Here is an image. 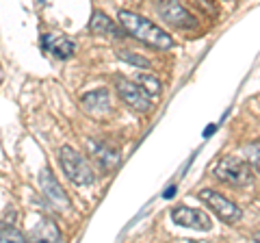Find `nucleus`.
Here are the masks:
<instances>
[{"label": "nucleus", "mask_w": 260, "mask_h": 243, "mask_svg": "<svg viewBox=\"0 0 260 243\" xmlns=\"http://www.w3.org/2000/svg\"><path fill=\"white\" fill-rule=\"evenodd\" d=\"M215 128H217V124H210V126L206 128V133H204V137H208L210 133H213V131H215Z\"/></svg>", "instance_id": "18"}, {"label": "nucleus", "mask_w": 260, "mask_h": 243, "mask_svg": "<svg viewBox=\"0 0 260 243\" xmlns=\"http://www.w3.org/2000/svg\"><path fill=\"white\" fill-rule=\"evenodd\" d=\"M42 48L48 54L56 56V59H70V56H74V52H76V44L72 42L70 37L56 35V33H44Z\"/></svg>", "instance_id": "10"}, {"label": "nucleus", "mask_w": 260, "mask_h": 243, "mask_svg": "<svg viewBox=\"0 0 260 243\" xmlns=\"http://www.w3.org/2000/svg\"><path fill=\"white\" fill-rule=\"evenodd\" d=\"M39 185H42V191H44V196L46 200L50 202V204L54 208H59V210H68L72 206V200L68 198V193L63 191V187L59 185V180L52 176V172L48 167H44L42 172H39Z\"/></svg>", "instance_id": "8"}, {"label": "nucleus", "mask_w": 260, "mask_h": 243, "mask_svg": "<svg viewBox=\"0 0 260 243\" xmlns=\"http://www.w3.org/2000/svg\"><path fill=\"white\" fill-rule=\"evenodd\" d=\"M89 31L93 35H113V37H124L121 28L111 18H107L102 11H93L91 20H89Z\"/></svg>", "instance_id": "12"}, {"label": "nucleus", "mask_w": 260, "mask_h": 243, "mask_svg": "<svg viewBox=\"0 0 260 243\" xmlns=\"http://www.w3.org/2000/svg\"><path fill=\"white\" fill-rule=\"evenodd\" d=\"M80 104L87 113L91 115H104V113L111 111V96L107 89H95V92H89L80 98Z\"/></svg>", "instance_id": "11"}, {"label": "nucleus", "mask_w": 260, "mask_h": 243, "mask_svg": "<svg viewBox=\"0 0 260 243\" xmlns=\"http://www.w3.org/2000/svg\"><path fill=\"white\" fill-rule=\"evenodd\" d=\"M59 163L63 167L65 176L74 185H78V187H89V185L95 183V174H93L91 165L87 163V159L83 155H78L70 145H63L59 150Z\"/></svg>", "instance_id": "2"}, {"label": "nucleus", "mask_w": 260, "mask_h": 243, "mask_svg": "<svg viewBox=\"0 0 260 243\" xmlns=\"http://www.w3.org/2000/svg\"><path fill=\"white\" fill-rule=\"evenodd\" d=\"M158 11H160L162 20L174 24V26H178V28H195L198 26V20H195L193 15L178 3V0H160Z\"/></svg>", "instance_id": "9"}, {"label": "nucleus", "mask_w": 260, "mask_h": 243, "mask_svg": "<svg viewBox=\"0 0 260 243\" xmlns=\"http://www.w3.org/2000/svg\"><path fill=\"white\" fill-rule=\"evenodd\" d=\"M117 56H119V59H124V61H128V63H133V66H137V68H150V61H148V59H143V56H139V54L119 50Z\"/></svg>", "instance_id": "16"}, {"label": "nucleus", "mask_w": 260, "mask_h": 243, "mask_svg": "<svg viewBox=\"0 0 260 243\" xmlns=\"http://www.w3.org/2000/svg\"><path fill=\"white\" fill-rule=\"evenodd\" d=\"M137 80L141 83V87L148 92L150 96H156V94H160V80L156 78V76H152V74H148V72H141L139 76H137Z\"/></svg>", "instance_id": "14"}, {"label": "nucleus", "mask_w": 260, "mask_h": 243, "mask_svg": "<svg viewBox=\"0 0 260 243\" xmlns=\"http://www.w3.org/2000/svg\"><path fill=\"white\" fill-rule=\"evenodd\" d=\"M198 198L204 202L206 206H210V210H215L219 220L225 224H237L243 217V210L234 204L232 200H228L223 193H219L217 189H200Z\"/></svg>", "instance_id": "4"}, {"label": "nucleus", "mask_w": 260, "mask_h": 243, "mask_svg": "<svg viewBox=\"0 0 260 243\" xmlns=\"http://www.w3.org/2000/svg\"><path fill=\"white\" fill-rule=\"evenodd\" d=\"M213 174L225 185H232V187H247L254 180V172H251V165L245 163L239 157H223L219 163L215 165Z\"/></svg>", "instance_id": "3"}, {"label": "nucleus", "mask_w": 260, "mask_h": 243, "mask_svg": "<svg viewBox=\"0 0 260 243\" xmlns=\"http://www.w3.org/2000/svg\"><path fill=\"white\" fill-rule=\"evenodd\" d=\"M89 145V152L95 161V165L102 169V172H113L119 161H121V155H119V148L113 145L111 141H102V139H89L87 141Z\"/></svg>", "instance_id": "6"}, {"label": "nucleus", "mask_w": 260, "mask_h": 243, "mask_svg": "<svg viewBox=\"0 0 260 243\" xmlns=\"http://www.w3.org/2000/svg\"><path fill=\"white\" fill-rule=\"evenodd\" d=\"M26 237L32 241H61V230L56 228L52 220H42Z\"/></svg>", "instance_id": "13"}, {"label": "nucleus", "mask_w": 260, "mask_h": 243, "mask_svg": "<svg viewBox=\"0 0 260 243\" xmlns=\"http://www.w3.org/2000/svg\"><path fill=\"white\" fill-rule=\"evenodd\" d=\"M115 89H117L119 98L124 100L130 109H135L139 113L150 111V107H152L150 94L145 92L141 85H137V83H133V80H128L124 76H115Z\"/></svg>", "instance_id": "5"}, {"label": "nucleus", "mask_w": 260, "mask_h": 243, "mask_svg": "<svg viewBox=\"0 0 260 243\" xmlns=\"http://www.w3.org/2000/svg\"><path fill=\"white\" fill-rule=\"evenodd\" d=\"M119 22L128 35H133L135 39L148 44L150 48H156V50H169L174 46V39L169 33H165L160 26H156L154 22L141 18L133 11H119Z\"/></svg>", "instance_id": "1"}, {"label": "nucleus", "mask_w": 260, "mask_h": 243, "mask_svg": "<svg viewBox=\"0 0 260 243\" xmlns=\"http://www.w3.org/2000/svg\"><path fill=\"white\" fill-rule=\"evenodd\" d=\"M172 220L174 224L182 226V228H193V230H202L208 232L213 228L210 217L200 208H191V206H176L172 208Z\"/></svg>", "instance_id": "7"}, {"label": "nucleus", "mask_w": 260, "mask_h": 243, "mask_svg": "<svg viewBox=\"0 0 260 243\" xmlns=\"http://www.w3.org/2000/svg\"><path fill=\"white\" fill-rule=\"evenodd\" d=\"M0 241H26V234H24L22 230L13 228V226H3L0 228Z\"/></svg>", "instance_id": "15"}, {"label": "nucleus", "mask_w": 260, "mask_h": 243, "mask_svg": "<svg viewBox=\"0 0 260 243\" xmlns=\"http://www.w3.org/2000/svg\"><path fill=\"white\" fill-rule=\"evenodd\" d=\"M174 193H176V187H169V191H165L162 196H165V198H174Z\"/></svg>", "instance_id": "17"}]
</instances>
